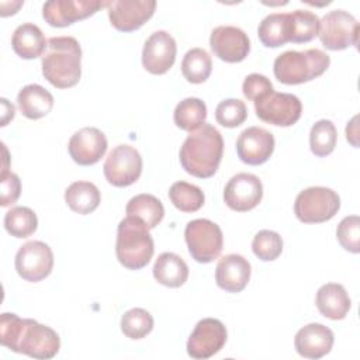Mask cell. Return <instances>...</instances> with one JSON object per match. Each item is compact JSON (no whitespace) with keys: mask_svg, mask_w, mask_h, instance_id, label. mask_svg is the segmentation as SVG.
Segmentation results:
<instances>
[{"mask_svg":"<svg viewBox=\"0 0 360 360\" xmlns=\"http://www.w3.org/2000/svg\"><path fill=\"white\" fill-rule=\"evenodd\" d=\"M291 39L290 42L302 44L312 41L319 32V18L308 10H295L290 13Z\"/></svg>","mask_w":360,"mask_h":360,"instance_id":"cell-34","label":"cell"},{"mask_svg":"<svg viewBox=\"0 0 360 360\" xmlns=\"http://www.w3.org/2000/svg\"><path fill=\"white\" fill-rule=\"evenodd\" d=\"M68 150L77 165H96L107 150V138L100 129L84 127L70 136Z\"/></svg>","mask_w":360,"mask_h":360,"instance_id":"cell-19","label":"cell"},{"mask_svg":"<svg viewBox=\"0 0 360 360\" xmlns=\"http://www.w3.org/2000/svg\"><path fill=\"white\" fill-rule=\"evenodd\" d=\"M184 239L190 256L198 263L214 262L219 256L224 245L221 228L205 218L190 221L184 229Z\"/></svg>","mask_w":360,"mask_h":360,"instance_id":"cell-7","label":"cell"},{"mask_svg":"<svg viewBox=\"0 0 360 360\" xmlns=\"http://www.w3.org/2000/svg\"><path fill=\"white\" fill-rule=\"evenodd\" d=\"M329 65V55L321 49L287 51L276 58L273 72L280 83L301 84L323 75Z\"/></svg>","mask_w":360,"mask_h":360,"instance_id":"cell-5","label":"cell"},{"mask_svg":"<svg viewBox=\"0 0 360 360\" xmlns=\"http://www.w3.org/2000/svg\"><path fill=\"white\" fill-rule=\"evenodd\" d=\"M176 52L174 38L167 31H156L143 44L142 65L152 75H163L173 66Z\"/></svg>","mask_w":360,"mask_h":360,"instance_id":"cell-18","label":"cell"},{"mask_svg":"<svg viewBox=\"0 0 360 360\" xmlns=\"http://www.w3.org/2000/svg\"><path fill=\"white\" fill-rule=\"evenodd\" d=\"M153 329V318L143 308H131L121 318V330L129 339H142Z\"/></svg>","mask_w":360,"mask_h":360,"instance_id":"cell-35","label":"cell"},{"mask_svg":"<svg viewBox=\"0 0 360 360\" xmlns=\"http://www.w3.org/2000/svg\"><path fill=\"white\" fill-rule=\"evenodd\" d=\"M103 172L114 187H128L141 177L142 158L134 146L118 145L108 153Z\"/></svg>","mask_w":360,"mask_h":360,"instance_id":"cell-10","label":"cell"},{"mask_svg":"<svg viewBox=\"0 0 360 360\" xmlns=\"http://www.w3.org/2000/svg\"><path fill=\"white\" fill-rule=\"evenodd\" d=\"M263 197V184L252 173H238L224 188L225 204L238 212H246L259 205Z\"/></svg>","mask_w":360,"mask_h":360,"instance_id":"cell-15","label":"cell"},{"mask_svg":"<svg viewBox=\"0 0 360 360\" xmlns=\"http://www.w3.org/2000/svg\"><path fill=\"white\" fill-rule=\"evenodd\" d=\"M212 70V60L208 52L202 48H193L187 51L181 62V72L187 82L200 84L204 83Z\"/></svg>","mask_w":360,"mask_h":360,"instance_id":"cell-30","label":"cell"},{"mask_svg":"<svg viewBox=\"0 0 360 360\" xmlns=\"http://www.w3.org/2000/svg\"><path fill=\"white\" fill-rule=\"evenodd\" d=\"M338 141L336 127L330 120L316 121L309 132L311 152L318 158H325L335 150Z\"/></svg>","mask_w":360,"mask_h":360,"instance_id":"cell-33","label":"cell"},{"mask_svg":"<svg viewBox=\"0 0 360 360\" xmlns=\"http://www.w3.org/2000/svg\"><path fill=\"white\" fill-rule=\"evenodd\" d=\"M153 0H111L107 1V11L111 25L122 32L141 28L155 13Z\"/></svg>","mask_w":360,"mask_h":360,"instance_id":"cell-14","label":"cell"},{"mask_svg":"<svg viewBox=\"0 0 360 360\" xmlns=\"http://www.w3.org/2000/svg\"><path fill=\"white\" fill-rule=\"evenodd\" d=\"M17 104L24 117L39 120L51 112L53 96L39 84H27L18 91Z\"/></svg>","mask_w":360,"mask_h":360,"instance_id":"cell-23","label":"cell"},{"mask_svg":"<svg viewBox=\"0 0 360 360\" xmlns=\"http://www.w3.org/2000/svg\"><path fill=\"white\" fill-rule=\"evenodd\" d=\"M248 118V108L242 100L226 98L215 108V120L225 128H236Z\"/></svg>","mask_w":360,"mask_h":360,"instance_id":"cell-37","label":"cell"},{"mask_svg":"<svg viewBox=\"0 0 360 360\" xmlns=\"http://www.w3.org/2000/svg\"><path fill=\"white\" fill-rule=\"evenodd\" d=\"M44 77L58 89H69L82 76V48L73 37H52L41 56Z\"/></svg>","mask_w":360,"mask_h":360,"instance_id":"cell-3","label":"cell"},{"mask_svg":"<svg viewBox=\"0 0 360 360\" xmlns=\"http://www.w3.org/2000/svg\"><path fill=\"white\" fill-rule=\"evenodd\" d=\"M225 342V325L219 319L204 318L197 322L187 340V353L193 359H210L224 347Z\"/></svg>","mask_w":360,"mask_h":360,"instance_id":"cell-12","label":"cell"},{"mask_svg":"<svg viewBox=\"0 0 360 360\" xmlns=\"http://www.w3.org/2000/svg\"><path fill=\"white\" fill-rule=\"evenodd\" d=\"M153 277L162 285L177 288L187 281L188 267L179 255L163 252L155 260Z\"/></svg>","mask_w":360,"mask_h":360,"instance_id":"cell-24","label":"cell"},{"mask_svg":"<svg viewBox=\"0 0 360 360\" xmlns=\"http://www.w3.org/2000/svg\"><path fill=\"white\" fill-rule=\"evenodd\" d=\"M276 141L271 132L260 127L243 129L236 141L238 158L250 166L263 165L274 152Z\"/></svg>","mask_w":360,"mask_h":360,"instance_id":"cell-17","label":"cell"},{"mask_svg":"<svg viewBox=\"0 0 360 360\" xmlns=\"http://www.w3.org/2000/svg\"><path fill=\"white\" fill-rule=\"evenodd\" d=\"M1 107H3V114H1V127L7 125L8 121H11L14 118L15 114V108L14 105L7 100V98H1Z\"/></svg>","mask_w":360,"mask_h":360,"instance_id":"cell-41","label":"cell"},{"mask_svg":"<svg viewBox=\"0 0 360 360\" xmlns=\"http://www.w3.org/2000/svg\"><path fill=\"white\" fill-rule=\"evenodd\" d=\"M172 204L183 212H195L204 205V193L200 187L187 181H176L169 190Z\"/></svg>","mask_w":360,"mask_h":360,"instance_id":"cell-32","label":"cell"},{"mask_svg":"<svg viewBox=\"0 0 360 360\" xmlns=\"http://www.w3.org/2000/svg\"><path fill=\"white\" fill-rule=\"evenodd\" d=\"M212 53L228 63L242 62L250 52V41L245 31L233 25H219L210 37Z\"/></svg>","mask_w":360,"mask_h":360,"instance_id":"cell-16","label":"cell"},{"mask_svg":"<svg viewBox=\"0 0 360 360\" xmlns=\"http://www.w3.org/2000/svg\"><path fill=\"white\" fill-rule=\"evenodd\" d=\"M11 46L20 58L35 59L42 56L46 41L38 25L32 22H25L14 30Z\"/></svg>","mask_w":360,"mask_h":360,"instance_id":"cell-25","label":"cell"},{"mask_svg":"<svg viewBox=\"0 0 360 360\" xmlns=\"http://www.w3.org/2000/svg\"><path fill=\"white\" fill-rule=\"evenodd\" d=\"M319 39L329 51H343L357 45L359 22L345 10H333L319 20Z\"/></svg>","mask_w":360,"mask_h":360,"instance_id":"cell-8","label":"cell"},{"mask_svg":"<svg viewBox=\"0 0 360 360\" xmlns=\"http://www.w3.org/2000/svg\"><path fill=\"white\" fill-rule=\"evenodd\" d=\"M252 250L257 259L263 262H273L283 252V239L274 231H259L253 238Z\"/></svg>","mask_w":360,"mask_h":360,"instance_id":"cell-36","label":"cell"},{"mask_svg":"<svg viewBox=\"0 0 360 360\" xmlns=\"http://www.w3.org/2000/svg\"><path fill=\"white\" fill-rule=\"evenodd\" d=\"M333 339V332L328 326L308 323L297 332L294 346L297 353L305 359H321L330 352Z\"/></svg>","mask_w":360,"mask_h":360,"instance_id":"cell-20","label":"cell"},{"mask_svg":"<svg viewBox=\"0 0 360 360\" xmlns=\"http://www.w3.org/2000/svg\"><path fill=\"white\" fill-rule=\"evenodd\" d=\"M250 263L240 255L231 253L219 259L215 269L217 285L228 292H240L250 280Z\"/></svg>","mask_w":360,"mask_h":360,"instance_id":"cell-21","label":"cell"},{"mask_svg":"<svg viewBox=\"0 0 360 360\" xmlns=\"http://www.w3.org/2000/svg\"><path fill=\"white\" fill-rule=\"evenodd\" d=\"M207 118V105L202 100L197 97H187L181 100L173 112L174 124L187 132L195 131L202 124H205Z\"/></svg>","mask_w":360,"mask_h":360,"instance_id":"cell-29","label":"cell"},{"mask_svg":"<svg viewBox=\"0 0 360 360\" xmlns=\"http://www.w3.org/2000/svg\"><path fill=\"white\" fill-rule=\"evenodd\" d=\"M4 228L14 238H28L38 228L37 214L28 207H13L4 215Z\"/></svg>","mask_w":360,"mask_h":360,"instance_id":"cell-31","label":"cell"},{"mask_svg":"<svg viewBox=\"0 0 360 360\" xmlns=\"http://www.w3.org/2000/svg\"><path fill=\"white\" fill-rule=\"evenodd\" d=\"M255 110L257 118L263 122L276 127H291L300 120L302 104L294 94L273 90L255 101Z\"/></svg>","mask_w":360,"mask_h":360,"instance_id":"cell-9","label":"cell"},{"mask_svg":"<svg viewBox=\"0 0 360 360\" xmlns=\"http://www.w3.org/2000/svg\"><path fill=\"white\" fill-rule=\"evenodd\" d=\"M100 200V190L90 181H75L65 191L68 207L80 215L93 212L98 207Z\"/></svg>","mask_w":360,"mask_h":360,"instance_id":"cell-27","label":"cell"},{"mask_svg":"<svg viewBox=\"0 0 360 360\" xmlns=\"http://www.w3.org/2000/svg\"><path fill=\"white\" fill-rule=\"evenodd\" d=\"M315 304L319 312L333 321L343 319L350 311L352 301L345 287L338 283H326L316 291Z\"/></svg>","mask_w":360,"mask_h":360,"instance_id":"cell-22","label":"cell"},{"mask_svg":"<svg viewBox=\"0 0 360 360\" xmlns=\"http://www.w3.org/2000/svg\"><path fill=\"white\" fill-rule=\"evenodd\" d=\"M242 91L248 100L255 103L256 100H259V98L264 97L266 94H269L270 91H273V84L266 76L259 75V73H252L245 77L243 84H242Z\"/></svg>","mask_w":360,"mask_h":360,"instance_id":"cell-40","label":"cell"},{"mask_svg":"<svg viewBox=\"0 0 360 360\" xmlns=\"http://www.w3.org/2000/svg\"><path fill=\"white\" fill-rule=\"evenodd\" d=\"M0 343L11 352L41 360L55 357L60 347V339L52 328L11 312L0 316Z\"/></svg>","mask_w":360,"mask_h":360,"instance_id":"cell-1","label":"cell"},{"mask_svg":"<svg viewBox=\"0 0 360 360\" xmlns=\"http://www.w3.org/2000/svg\"><path fill=\"white\" fill-rule=\"evenodd\" d=\"M0 205L1 207H8L11 204H14L21 193V181L20 177L13 173L8 172V169H1V174H0Z\"/></svg>","mask_w":360,"mask_h":360,"instance_id":"cell-39","label":"cell"},{"mask_svg":"<svg viewBox=\"0 0 360 360\" xmlns=\"http://www.w3.org/2000/svg\"><path fill=\"white\" fill-rule=\"evenodd\" d=\"M224 139L211 124H202L191 131L180 148V165L191 176L198 179L212 177L221 163Z\"/></svg>","mask_w":360,"mask_h":360,"instance_id":"cell-2","label":"cell"},{"mask_svg":"<svg viewBox=\"0 0 360 360\" xmlns=\"http://www.w3.org/2000/svg\"><path fill=\"white\" fill-rule=\"evenodd\" d=\"M155 245L148 226L135 217H125L117 228L115 255L118 262L129 269L145 267L153 256Z\"/></svg>","mask_w":360,"mask_h":360,"instance_id":"cell-4","label":"cell"},{"mask_svg":"<svg viewBox=\"0 0 360 360\" xmlns=\"http://www.w3.org/2000/svg\"><path fill=\"white\" fill-rule=\"evenodd\" d=\"M107 7V1L100 0H51L42 7V17L51 27H69L77 20H84L100 8Z\"/></svg>","mask_w":360,"mask_h":360,"instance_id":"cell-13","label":"cell"},{"mask_svg":"<svg viewBox=\"0 0 360 360\" xmlns=\"http://www.w3.org/2000/svg\"><path fill=\"white\" fill-rule=\"evenodd\" d=\"M340 208V197L328 187H308L298 193L294 214L304 224H321L332 219Z\"/></svg>","mask_w":360,"mask_h":360,"instance_id":"cell-6","label":"cell"},{"mask_svg":"<svg viewBox=\"0 0 360 360\" xmlns=\"http://www.w3.org/2000/svg\"><path fill=\"white\" fill-rule=\"evenodd\" d=\"M260 42L267 48L281 46L291 39L290 13H273L266 15L257 28Z\"/></svg>","mask_w":360,"mask_h":360,"instance_id":"cell-26","label":"cell"},{"mask_svg":"<svg viewBox=\"0 0 360 360\" xmlns=\"http://www.w3.org/2000/svg\"><path fill=\"white\" fill-rule=\"evenodd\" d=\"M336 236L342 248L352 253L360 252V218L357 215L345 217L336 229Z\"/></svg>","mask_w":360,"mask_h":360,"instance_id":"cell-38","label":"cell"},{"mask_svg":"<svg viewBox=\"0 0 360 360\" xmlns=\"http://www.w3.org/2000/svg\"><path fill=\"white\" fill-rule=\"evenodd\" d=\"M357 115H354L353 118H352V121L350 122H347V127H346V138H347V141L354 146V148H357V145H359V142H357Z\"/></svg>","mask_w":360,"mask_h":360,"instance_id":"cell-42","label":"cell"},{"mask_svg":"<svg viewBox=\"0 0 360 360\" xmlns=\"http://www.w3.org/2000/svg\"><path fill=\"white\" fill-rule=\"evenodd\" d=\"M53 267V253L41 240L24 243L15 255V270L18 276L30 283H38L48 277Z\"/></svg>","mask_w":360,"mask_h":360,"instance_id":"cell-11","label":"cell"},{"mask_svg":"<svg viewBox=\"0 0 360 360\" xmlns=\"http://www.w3.org/2000/svg\"><path fill=\"white\" fill-rule=\"evenodd\" d=\"M127 217L139 218L148 229H153L165 215L162 201L152 194H138L132 197L125 208Z\"/></svg>","mask_w":360,"mask_h":360,"instance_id":"cell-28","label":"cell"}]
</instances>
